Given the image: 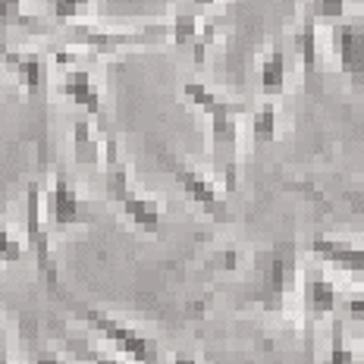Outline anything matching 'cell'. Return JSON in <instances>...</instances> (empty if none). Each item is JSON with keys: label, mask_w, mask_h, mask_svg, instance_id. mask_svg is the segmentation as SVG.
<instances>
[{"label": "cell", "mask_w": 364, "mask_h": 364, "mask_svg": "<svg viewBox=\"0 0 364 364\" xmlns=\"http://www.w3.org/2000/svg\"><path fill=\"white\" fill-rule=\"evenodd\" d=\"M60 91L70 101H75L79 107H85L91 117H104V104H101V88L95 85L88 70H66L60 79Z\"/></svg>", "instance_id": "11"}, {"label": "cell", "mask_w": 364, "mask_h": 364, "mask_svg": "<svg viewBox=\"0 0 364 364\" xmlns=\"http://www.w3.org/2000/svg\"><path fill=\"white\" fill-rule=\"evenodd\" d=\"M186 97L195 104L198 110L208 113L210 119V141H214V154L223 161V173H226V188H236V161H232V151L239 145V113L245 110V104L239 101H226L220 97L217 91H210L204 82L198 79H188L186 85Z\"/></svg>", "instance_id": "1"}, {"label": "cell", "mask_w": 364, "mask_h": 364, "mask_svg": "<svg viewBox=\"0 0 364 364\" xmlns=\"http://www.w3.org/2000/svg\"><path fill=\"white\" fill-rule=\"evenodd\" d=\"M88 4L91 0H50V13L60 22H70V19H79L88 10Z\"/></svg>", "instance_id": "19"}, {"label": "cell", "mask_w": 364, "mask_h": 364, "mask_svg": "<svg viewBox=\"0 0 364 364\" xmlns=\"http://www.w3.org/2000/svg\"><path fill=\"white\" fill-rule=\"evenodd\" d=\"M107 195L126 210V217L132 220L135 226H141L145 232L161 230V204L129 186V170L123 166L119 157L107 164Z\"/></svg>", "instance_id": "3"}, {"label": "cell", "mask_w": 364, "mask_h": 364, "mask_svg": "<svg viewBox=\"0 0 364 364\" xmlns=\"http://www.w3.org/2000/svg\"><path fill=\"white\" fill-rule=\"evenodd\" d=\"M0 364H10V361H6V352H4V348H0Z\"/></svg>", "instance_id": "30"}, {"label": "cell", "mask_w": 364, "mask_h": 364, "mask_svg": "<svg viewBox=\"0 0 364 364\" xmlns=\"http://www.w3.org/2000/svg\"><path fill=\"white\" fill-rule=\"evenodd\" d=\"M44 208H48V220L57 226L91 223V208L82 201V195L75 192V186L66 179V173H57L54 176V186H50L48 198H44Z\"/></svg>", "instance_id": "9"}, {"label": "cell", "mask_w": 364, "mask_h": 364, "mask_svg": "<svg viewBox=\"0 0 364 364\" xmlns=\"http://www.w3.org/2000/svg\"><path fill=\"white\" fill-rule=\"evenodd\" d=\"M192 4H195V6H210L214 0H192Z\"/></svg>", "instance_id": "29"}, {"label": "cell", "mask_w": 364, "mask_h": 364, "mask_svg": "<svg viewBox=\"0 0 364 364\" xmlns=\"http://www.w3.org/2000/svg\"><path fill=\"white\" fill-rule=\"evenodd\" d=\"M173 364H198L192 358V355H186V352H179V355H173Z\"/></svg>", "instance_id": "28"}, {"label": "cell", "mask_w": 364, "mask_h": 364, "mask_svg": "<svg viewBox=\"0 0 364 364\" xmlns=\"http://www.w3.org/2000/svg\"><path fill=\"white\" fill-rule=\"evenodd\" d=\"M157 161H161L166 170L173 173V179L186 188V195L195 204H201V208L208 210V214H214V217H226V204H223V198H220L217 186L204 176V173H198L195 166H188V164H182L179 157L170 154L166 148H157Z\"/></svg>", "instance_id": "6"}, {"label": "cell", "mask_w": 364, "mask_h": 364, "mask_svg": "<svg viewBox=\"0 0 364 364\" xmlns=\"http://www.w3.org/2000/svg\"><path fill=\"white\" fill-rule=\"evenodd\" d=\"M0 54H4V63L19 75V82L26 85L28 95H38V91L44 88V82H48V60L38 54V50L4 48Z\"/></svg>", "instance_id": "10"}, {"label": "cell", "mask_w": 364, "mask_h": 364, "mask_svg": "<svg viewBox=\"0 0 364 364\" xmlns=\"http://www.w3.org/2000/svg\"><path fill=\"white\" fill-rule=\"evenodd\" d=\"M170 38V22H151V26L141 28H95V26H73L66 41L75 44V48H88L97 50V54H110V50L119 48H135V44H154Z\"/></svg>", "instance_id": "2"}, {"label": "cell", "mask_w": 364, "mask_h": 364, "mask_svg": "<svg viewBox=\"0 0 364 364\" xmlns=\"http://www.w3.org/2000/svg\"><path fill=\"white\" fill-rule=\"evenodd\" d=\"M73 148H75V161L82 164H101V135L95 132V126L88 119H75L73 126Z\"/></svg>", "instance_id": "13"}, {"label": "cell", "mask_w": 364, "mask_h": 364, "mask_svg": "<svg viewBox=\"0 0 364 364\" xmlns=\"http://www.w3.org/2000/svg\"><path fill=\"white\" fill-rule=\"evenodd\" d=\"M330 364H355V355L343 346V327L336 323V339H333V352H330Z\"/></svg>", "instance_id": "23"}, {"label": "cell", "mask_w": 364, "mask_h": 364, "mask_svg": "<svg viewBox=\"0 0 364 364\" xmlns=\"http://www.w3.org/2000/svg\"><path fill=\"white\" fill-rule=\"evenodd\" d=\"M308 13L314 19H333V22H336L346 13V0H311Z\"/></svg>", "instance_id": "20"}, {"label": "cell", "mask_w": 364, "mask_h": 364, "mask_svg": "<svg viewBox=\"0 0 364 364\" xmlns=\"http://www.w3.org/2000/svg\"><path fill=\"white\" fill-rule=\"evenodd\" d=\"M79 314L85 317V321L97 333H101V336H107L117 348H123L129 358H135L139 364H157V343L151 336H145V333H139V330H132V327H126V323H119L117 317L104 314L101 308L82 305Z\"/></svg>", "instance_id": "4"}, {"label": "cell", "mask_w": 364, "mask_h": 364, "mask_svg": "<svg viewBox=\"0 0 364 364\" xmlns=\"http://www.w3.org/2000/svg\"><path fill=\"white\" fill-rule=\"evenodd\" d=\"M355 364H364V358H361V361H358V358H355Z\"/></svg>", "instance_id": "31"}, {"label": "cell", "mask_w": 364, "mask_h": 364, "mask_svg": "<svg viewBox=\"0 0 364 364\" xmlns=\"http://www.w3.org/2000/svg\"><path fill=\"white\" fill-rule=\"evenodd\" d=\"M314 16L305 13V19H301V28H299V54H301V70L311 79V73L317 70V32H314Z\"/></svg>", "instance_id": "15"}, {"label": "cell", "mask_w": 364, "mask_h": 364, "mask_svg": "<svg viewBox=\"0 0 364 364\" xmlns=\"http://www.w3.org/2000/svg\"><path fill=\"white\" fill-rule=\"evenodd\" d=\"M261 91L270 97L286 91V50L283 48H270V54L261 60Z\"/></svg>", "instance_id": "14"}, {"label": "cell", "mask_w": 364, "mask_h": 364, "mask_svg": "<svg viewBox=\"0 0 364 364\" xmlns=\"http://www.w3.org/2000/svg\"><path fill=\"white\" fill-rule=\"evenodd\" d=\"M292 261H295V245L292 242H279L273 245L261 261V301L267 305H279L283 292L289 289L292 279Z\"/></svg>", "instance_id": "8"}, {"label": "cell", "mask_w": 364, "mask_h": 364, "mask_svg": "<svg viewBox=\"0 0 364 364\" xmlns=\"http://www.w3.org/2000/svg\"><path fill=\"white\" fill-rule=\"evenodd\" d=\"M311 248H314V252L321 255V257H327L330 264H336V267L364 273V248H361V245H352V242H346V239L314 236Z\"/></svg>", "instance_id": "12"}, {"label": "cell", "mask_w": 364, "mask_h": 364, "mask_svg": "<svg viewBox=\"0 0 364 364\" xmlns=\"http://www.w3.org/2000/svg\"><path fill=\"white\" fill-rule=\"evenodd\" d=\"M308 308L314 314H327V311L336 308V286L327 283V279L314 277L308 279Z\"/></svg>", "instance_id": "16"}, {"label": "cell", "mask_w": 364, "mask_h": 364, "mask_svg": "<svg viewBox=\"0 0 364 364\" xmlns=\"http://www.w3.org/2000/svg\"><path fill=\"white\" fill-rule=\"evenodd\" d=\"M201 32V19L195 13H176V19L170 22V38L176 44H192Z\"/></svg>", "instance_id": "18"}, {"label": "cell", "mask_w": 364, "mask_h": 364, "mask_svg": "<svg viewBox=\"0 0 364 364\" xmlns=\"http://www.w3.org/2000/svg\"><path fill=\"white\" fill-rule=\"evenodd\" d=\"M252 135H255L257 145H270V141L277 139V107H273L270 101L261 104V107L255 110V117H252Z\"/></svg>", "instance_id": "17"}, {"label": "cell", "mask_w": 364, "mask_h": 364, "mask_svg": "<svg viewBox=\"0 0 364 364\" xmlns=\"http://www.w3.org/2000/svg\"><path fill=\"white\" fill-rule=\"evenodd\" d=\"M333 50L339 57V70L352 82H364V19L339 16L333 26Z\"/></svg>", "instance_id": "7"}, {"label": "cell", "mask_w": 364, "mask_h": 364, "mask_svg": "<svg viewBox=\"0 0 364 364\" xmlns=\"http://www.w3.org/2000/svg\"><path fill=\"white\" fill-rule=\"evenodd\" d=\"M214 22H201V32L198 38L192 41V54H195V63H204V54H208V48H210V41H214Z\"/></svg>", "instance_id": "22"}, {"label": "cell", "mask_w": 364, "mask_h": 364, "mask_svg": "<svg viewBox=\"0 0 364 364\" xmlns=\"http://www.w3.org/2000/svg\"><path fill=\"white\" fill-rule=\"evenodd\" d=\"M19 6L22 0H0V22H10L19 16Z\"/></svg>", "instance_id": "25"}, {"label": "cell", "mask_w": 364, "mask_h": 364, "mask_svg": "<svg viewBox=\"0 0 364 364\" xmlns=\"http://www.w3.org/2000/svg\"><path fill=\"white\" fill-rule=\"evenodd\" d=\"M26 236L35 252L38 270L44 273L50 289H57L60 279H57V264L50 257V236H48V226H44V198H41V186L38 182H28V188H26Z\"/></svg>", "instance_id": "5"}, {"label": "cell", "mask_w": 364, "mask_h": 364, "mask_svg": "<svg viewBox=\"0 0 364 364\" xmlns=\"http://www.w3.org/2000/svg\"><path fill=\"white\" fill-rule=\"evenodd\" d=\"M22 252H26V245L10 230H0V261H19Z\"/></svg>", "instance_id": "21"}, {"label": "cell", "mask_w": 364, "mask_h": 364, "mask_svg": "<svg viewBox=\"0 0 364 364\" xmlns=\"http://www.w3.org/2000/svg\"><path fill=\"white\" fill-rule=\"evenodd\" d=\"M70 346L75 348V352L85 355V358H91V364H119L117 358H113V355H107V352H97V348H91L88 343H79V339H73Z\"/></svg>", "instance_id": "24"}, {"label": "cell", "mask_w": 364, "mask_h": 364, "mask_svg": "<svg viewBox=\"0 0 364 364\" xmlns=\"http://www.w3.org/2000/svg\"><path fill=\"white\" fill-rule=\"evenodd\" d=\"M348 317H352V321H364V292L348 301Z\"/></svg>", "instance_id": "26"}, {"label": "cell", "mask_w": 364, "mask_h": 364, "mask_svg": "<svg viewBox=\"0 0 364 364\" xmlns=\"http://www.w3.org/2000/svg\"><path fill=\"white\" fill-rule=\"evenodd\" d=\"M35 364H63V361H60L57 352H50V348H41V352L35 355Z\"/></svg>", "instance_id": "27"}]
</instances>
